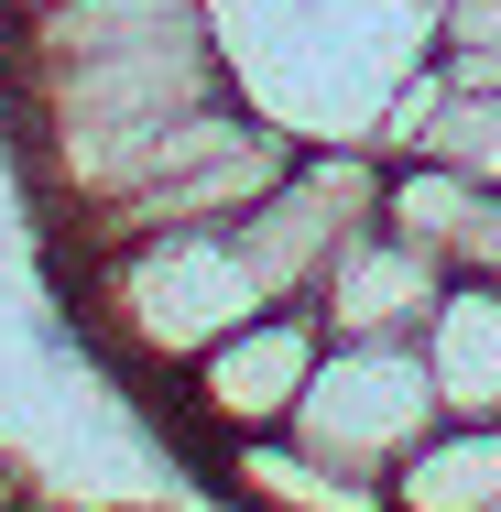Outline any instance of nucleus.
Here are the masks:
<instances>
[{
    "label": "nucleus",
    "mask_w": 501,
    "mask_h": 512,
    "mask_svg": "<svg viewBox=\"0 0 501 512\" xmlns=\"http://www.w3.org/2000/svg\"><path fill=\"white\" fill-rule=\"evenodd\" d=\"M55 273H66V306L88 316L99 360L153 393L197 349H218L240 316L273 306L229 229H153V240H109V251H55Z\"/></svg>",
    "instance_id": "1"
},
{
    "label": "nucleus",
    "mask_w": 501,
    "mask_h": 512,
    "mask_svg": "<svg viewBox=\"0 0 501 512\" xmlns=\"http://www.w3.org/2000/svg\"><path fill=\"white\" fill-rule=\"evenodd\" d=\"M295 153H305V131H284L273 109H251L229 88V99L186 109V120L142 153V175H131L120 197L55 218L44 240H55V251H109V240H153V229H229V218H251V197H262Z\"/></svg>",
    "instance_id": "2"
},
{
    "label": "nucleus",
    "mask_w": 501,
    "mask_h": 512,
    "mask_svg": "<svg viewBox=\"0 0 501 512\" xmlns=\"http://www.w3.org/2000/svg\"><path fill=\"white\" fill-rule=\"evenodd\" d=\"M316 360H327L316 306H262V316H240L218 349H197V360L164 382V425H175L197 458L240 447V436H273V425H295Z\"/></svg>",
    "instance_id": "3"
},
{
    "label": "nucleus",
    "mask_w": 501,
    "mask_h": 512,
    "mask_svg": "<svg viewBox=\"0 0 501 512\" xmlns=\"http://www.w3.org/2000/svg\"><path fill=\"white\" fill-rule=\"evenodd\" d=\"M371 218H382V153H371V142H305L295 164L251 197V218H229V240H240V262L262 273L273 306H305V295L327 284V262H338Z\"/></svg>",
    "instance_id": "4"
},
{
    "label": "nucleus",
    "mask_w": 501,
    "mask_h": 512,
    "mask_svg": "<svg viewBox=\"0 0 501 512\" xmlns=\"http://www.w3.org/2000/svg\"><path fill=\"white\" fill-rule=\"evenodd\" d=\"M436 425H447V393L425 371V338H327V360L295 404L305 447H327L338 469H371V480H393Z\"/></svg>",
    "instance_id": "5"
},
{
    "label": "nucleus",
    "mask_w": 501,
    "mask_h": 512,
    "mask_svg": "<svg viewBox=\"0 0 501 512\" xmlns=\"http://www.w3.org/2000/svg\"><path fill=\"white\" fill-rule=\"evenodd\" d=\"M447 284H458V273H447L436 251H414L393 218H371V229L327 262V284H316L305 306H316L327 338H425V316H436Z\"/></svg>",
    "instance_id": "6"
},
{
    "label": "nucleus",
    "mask_w": 501,
    "mask_h": 512,
    "mask_svg": "<svg viewBox=\"0 0 501 512\" xmlns=\"http://www.w3.org/2000/svg\"><path fill=\"white\" fill-rule=\"evenodd\" d=\"M382 218H393L414 251H436L447 273H491V251H501V186H480V175L447 164V153L382 164Z\"/></svg>",
    "instance_id": "7"
},
{
    "label": "nucleus",
    "mask_w": 501,
    "mask_h": 512,
    "mask_svg": "<svg viewBox=\"0 0 501 512\" xmlns=\"http://www.w3.org/2000/svg\"><path fill=\"white\" fill-rule=\"evenodd\" d=\"M425 371L447 414H501V273H458L425 316Z\"/></svg>",
    "instance_id": "8"
},
{
    "label": "nucleus",
    "mask_w": 501,
    "mask_h": 512,
    "mask_svg": "<svg viewBox=\"0 0 501 512\" xmlns=\"http://www.w3.org/2000/svg\"><path fill=\"white\" fill-rule=\"evenodd\" d=\"M393 512H501V414H447L393 469Z\"/></svg>",
    "instance_id": "9"
},
{
    "label": "nucleus",
    "mask_w": 501,
    "mask_h": 512,
    "mask_svg": "<svg viewBox=\"0 0 501 512\" xmlns=\"http://www.w3.org/2000/svg\"><path fill=\"white\" fill-rule=\"evenodd\" d=\"M425 153H447L480 186H501V88H447V109L425 120Z\"/></svg>",
    "instance_id": "10"
},
{
    "label": "nucleus",
    "mask_w": 501,
    "mask_h": 512,
    "mask_svg": "<svg viewBox=\"0 0 501 512\" xmlns=\"http://www.w3.org/2000/svg\"><path fill=\"white\" fill-rule=\"evenodd\" d=\"M436 55L458 88H501V0H436Z\"/></svg>",
    "instance_id": "11"
},
{
    "label": "nucleus",
    "mask_w": 501,
    "mask_h": 512,
    "mask_svg": "<svg viewBox=\"0 0 501 512\" xmlns=\"http://www.w3.org/2000/svg\"><path fill=\"white\" fill-rule=\"evenodd\" d=\"M491 273H501V251H491Z\"/></svg>",
    "instance_id": "12"
},
{
    "label": "nucleus",
    "mask_w": 501,
    "mask_h": 512,
    "mask_svg": "<svg viewBox=\"0 0 501 512\" xmlns=\"http://www.w3.org/2000/svg\"><path fill=\"white\" fill-rule=\"evenodd\" d=\"M33 512H55V502H33Z\"/></svg>",
    "instance_id": "13"
}]
</instances>
